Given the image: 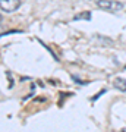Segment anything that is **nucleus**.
Returning <instances> with one entry per match:
<instances>
[{"label": "nucleus", "instance_id": "nucleus-2", "mask_svg": "<svg viewBox=\"0 0 126 132\" xmlns=\"http://www.w3.org/2000/svg\"><path fill=\"white\" fill-rule=\"evenodd\" d=\"M21 6V0H0V9L3 12H15Z\"/></svg>", "mask_w": 126, "mask_h": 132}, {"label": "nucleus", "instance_id": "nucleus-3", "mask_svg": "<svg viewBox=\"0 0 126 132\" xmlns=\"http://www.w3.org/2000/svg\"><path fill=\"white\" fill-rule=\"evenodd\" d=\"M113 85H114V88L119 91H122V93H126V81L123 79V78H116L114 79V82H113Z\"/></svg>", "mask_w": 126, "mask_h": 132}, {"label": "nucleus", "instance_id": "nucleus-5", "mask_svg": "<svg viewBox=\"0 0 126 132\" xmlns=\"http://www.w3.org/2000/svg\"><path fill=\"white\" fill-rule=\"evenodd\" d=\"M2 19H3V18H2V15H0V22H2Z\"/></svg>", "mask_w": 126, "mask_h": 132}, {"label": "nucleus", "instance_id": "nucleus-4", "mask_svg": "<svg viewBox=\"0 0 126 132\" xmlns=\"http://www.w3.org/2000/svg\"><path fill=\"white\" fill-rule=\"evenodd\" d=\"M79 19H87V21H89V19H91V13H89V12H82V13H78L76 16H75V21H79Z\"/></svg>", "mask_w": 126, "mask_h": 132}, {"label": "nucleus", "instance_id": "nucleus-1", "mask_svg": "<svg viewBox=\"0 0 126 132\" xmlns=\"http://www.w3.org/2000/svg\"><path fill=\"white\" fill-rule=\"evenodd\" d=\"M97 6L107 12H119L123 9V3L117 0H97Z\"/></svg>", "mask_w": 126, "mask_h": 132}]
</instances>
